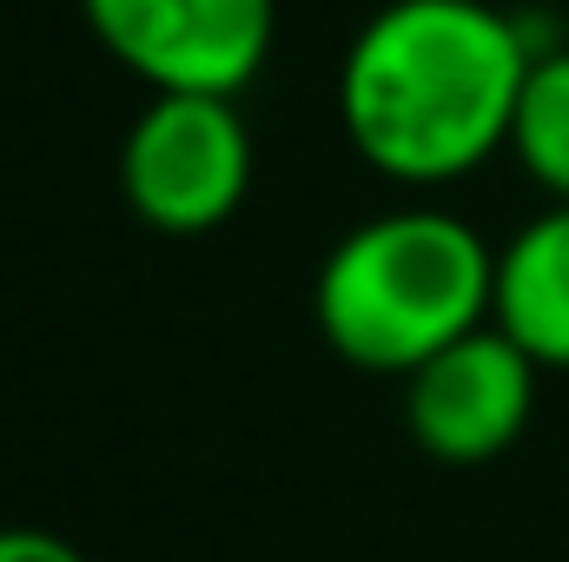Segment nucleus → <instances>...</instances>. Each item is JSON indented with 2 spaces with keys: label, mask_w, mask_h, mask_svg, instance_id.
I'll return each mask as SVG.
<instances>
[{
  "label": "nucleus",
  "mask_w": 569,
  "mask_h": 562,
  "mask_svg": "<svg viewBox=\"0 0 569 562\" xmlns=\"http://www.w3.org/2000/svg\"><path fill=\"white\" fill-rule=\"evenodd\" d=\"M537 47L490 0H385L338 60V120L398 185H450L510 145Z\"/></svg>",
  "instance_id": "obj_1"
},
{
  "label": "nucleus",
  "mask_w": 569,
  "mask_h": 562,
  "mask_svg": "<svg viewBox=\"0 0 569 562\" xmlns=\"http://www.w3.org/2000/svg\"><path fill=\"white\" fill-rule=\"evenodd\" d=\"M490 311L497 245L443 205H398L351 225L311 279L318 338L378 378H411L457 338L483 331Z\"/></svg>",
  "instance_id": "obj_2"
},
{
  "label": "nucleus",
  "mask_w": 569,
  "mask_h": 562,
  "mask_svg": "<svg viewBox=\"0 0 569 562\" xmlns=\"http://www.w3.org/2000/svg\"><path fill=\"white\" fill-rule=\"evenodd\" d=\"M120 192L133 219L166 239L219 232L252 192V127L239 100L146 93L120 140Z\"/></svg>",
  "instance_id": "obj_3"
},
{
  "label": "nucleus",
  "mask_w": 569,
  "mask_h": 562,
  "mask_svg": "<svg viewBox=\"0 0 569 562\" xmlns=\"http://www.w3.org/2000/svg\"><path fill=\"white\" fill-rule=\"evenodd\" d=\"M80 13L146 93L239 100L279 40V0H80Z\"/></svg>",
  "instance_id": "obj_4"
},
{
  "label": "nucleus",
  "mask_w": 569,
  "mask_h": 562,
  "mask_svg": "<svg viewBox=\"0 0 569 562\" xmlns=\"http://www.w3.org/2000/svg\"><path fill=\"white\" fill-rule=\"evenodd\" d=\"M543 364L497 324L457 338L405 378V430L437 463H490L537 418Z\"/></svg>",
  "instance_id": "obj_5"
},
{
  "label": "nucleus",
  "mask_w": 569,
  "mask_h": 562,
  "mask_svg": "<svg viewBox=\"0 0 569 562\" xmlns=\"http://www.w3.org/2000/svg\"><path fill=\"white\" fill-rule=\"evenodd\" d=\"M490 324L517 338L543 371H569V205H543L497 245Z\"/></svg>",
  "instance_id": "obj_6"
},
{
  "label": "nucleus",
  "mask_w": 569,
  "mask_h": 562,
  "mask_svg": "<svg viewBox=\"0 0 569 562\" xmlns=\"http://www.w3.org/2000/svg\"><path fill=\"white\" fill-rule=\"evenodd\" d=\"M510 152L550 192V205H569V47L537 53L530 80H523V100H517Z\"/></svg>",
  "instance_id": "obj_7"
},
{
  "label": "nucleus",
  "mask_w": 569,
  "mask_h": 562,
  "mask_svg": "<svg viewBox=\"0 0 569 562\" xmlns=\"http://www.w3.org/2000/svg\"><path fill=\"white\" fill-rule=\"evenodd\" d=\"M0 562H87L53 530H0Z\"/></svg>",
  "instance_id": "obj_8"
}]
</instances>
